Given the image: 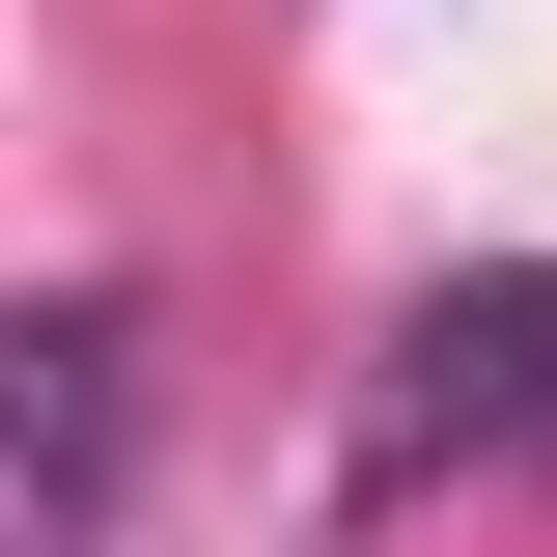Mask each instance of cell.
I'll return each mask as SVG.
<instances>
[{
  "label": "cell",
  "mask_w": 557,
  "mask_h": 557,
  "mask_svg": "<svg viewBox=\"0 0 557 557\" xmlns=\"http://www.w3.org/2000/svg\"><path fill=\"white\" fill-rule=\"evenodd\" d=\"M139 418H168L139 307L112 278H28L0 307V557H112L139 530Z\"/></svg>",
  "instance_id": "6da1fadb"
},
{
  "label": "cell",
  "mask_w": 557,
  "mask_h": 557,
  "mask_svg": "<svg viewBox=\"0 0 557 557\" xmlns=\"http://www.w3.org/2000/svg\"><path fill=\"white\" fill-rule=\"evenodd\" d=\"M446 474H557V278H418L391 307V391H362V502H446Z\"/></svg>",
  "instance_id": "7a4b0ae2"
}]
</instances>
